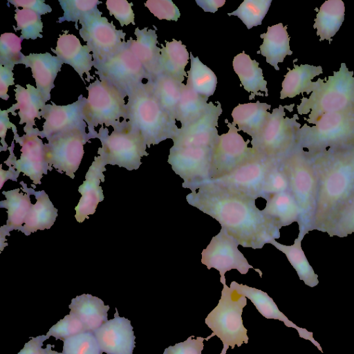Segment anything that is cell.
<instances>
[{"label": "cell", "mask_w": 354, "mask_h": 354, "mask_svg": "<svg viewBox=\"0 0 354 354\" xmlns=\"http://www.w3.org/2000/svg\"><path fill=\"white\" fill-rule=\"evenodd\" d=\"M194 336L189 337L185 341L169 346L164 351L163 354H201L203 350V341L205 338Z\"/></svg>", "instance_id": "f5cc1de1"}, {"label": "cell", "mask_w": 354, "mask_h": 354, "mask_svg": "<svg viewBox=\"0 0 354 354\" xmlns=\"http://www.w3.org/2000/svg\"><path fill=\"white\" fill-rule=\"evenodd\" d=\"M52 347H54V345H50L49 344H47L46 347L45 348V349H46L45 354H64L62 352L59 353V352L52 350Z\"/></svg>", "instance_id": "91938a15"}, {"label": "cell", "mask_w": 354, "mask_h": 354, "mask_svg": "<svg viewBox=\"0 0 354 354\" xmlns=\"http://www.w3.org/2000/svg\"><path fill=\"white\" fill-rule=\"evenodd\" d=\"M232 66L244 89L251 93L249 100L254 99L256 95L263 96V94L259 91L265 92L266 96L268 95L267 82L264 80L259 62L252 59L243 51L234 57Z\"/></svg>", "instance_id": "4dcf8cb0"}, {"label": "cell", "mask_w": 354, "mask_h": 354, "mask_svg": "<svg viewBox=\"0 0 354 354\" xmlns=\"http://www.w3.org/2000/svg\"><path fill=\"white\" fill-rule=\"evenodd\" d=\"M21 64L30 68L37 89L46 102L50 100L55 80L64 64L62 61L49 53H30L24 55Z\"/></svg>", "instance_id": "cb8c5ba5"}, {"label": "cell", "mask_w": 354, "mask_h": 354, "mask_svg": "<svg viewBox=\"0 0 354 354\" xmlns=\"http://www.w3.org/2000/svg\"><path fill=\"white\" fill-rule=\"evenodd\" d=\"M289 190L288 176L281 166V160H277L267 174L262 198L266 199L271 195Z\"/></svg>", "instance_id": "c3c4849f"}, {"label": "cell", "mask_w": 354, "mask_h": 354, "mask_svg": "<svg viewBox=\"0 0 354 354\" xmlns=\"http://www.w3.org/2000/svg\"><path fill=\"white\" fill-rule=\"evenodd\" d=\"M86 331L83 323L72 312L66 315L62 319H60L57 324H54L47 332L46 335L52 336L56 340L64 339Z\"/></svg>", "instance_id": "681fc988"}, {"label": "cell", "mask_w": 354, "mask_h": 354, "mask_svg": "<svg viewBox=\"0 0 354 354\" xmlns=\"http://www.w3.org/2000/svg\"><path fill=\"white\" fill-rule=\"evenodd\" d=\"M94 68L100 80L112 84L127 96L144 79L151 80L142 64L131 50L128 41L116 53L94 64Z\"/></svg>", "instance_id": "7c38bea8"}, {"label": "cell", "mask_w": 354, "mask_h": 354, "mask_svg": "<svg viewBox=\"0 0 354 354\" xmlns=\"http://www.w3.org/2000/svg\"><path fill=\"white\" fill-rule=\"evenodd\" d=\"M208 106L207 99L185 84L176 109V120L180 122L182 128L186 127L199 119Z\"/></svg>", "instance_id": "8d00e7d4"}, {"label": "cell", "mask_w": 354, "mask_h": 354, "mask_svg": "<svg viewBox=\"0 0 354 354\" xmlns=\"http://www.w3.org/2000/svg\"><path fill=\"white\" fill-rule=\"evenodd\" d=\"M59 3L64 14L58 19L57 23L75 22L77 29V22L97 8V5L102 2L97 0H59Z\"/></svg>", "instance_id": "f6af8a7d"}, {"label": "cell", "mask_w": 354, "mask_h": 354, "mask_svg": "<svg viewBox=\"0 0 354 354\" xmlns=\"http://www.w3.org/2000/svg\"><path fill=\"white\" fill-rule=\"evenodd\" d=\"M15 100L17 103L7 109L8 113L16 115L15 111L19 110V124L26 123L24 131L30 133L35 131V118H41V110L46 105V101L39 91L34 86L28 84L26 88L15 85Z\"/></svg>", "instance_id": "484cf974"}, {"label": "cell", "mask_w": 354, "mask_h": 354, "mask_svg": "<svg viewBox=\"0 0 354 354\" xmlns=\"http://www.w3.org/2000/svg\"><path fill=\"white\" fill-rule=\"evenodd\" d=\"M150 82L162 107L172 118L176 120L177 106L185 84L162 74L158 75Z\"/></svg>", "instance_id": "d590c367"}, {"label": "cell", "mask_w": 354, "mask_h": 354, "mask_svg": "<svg viewBox=\"0 0 354 354\" xmlns=\"http://www.w3.org/2000/svg\"><path fill=\"white\" fill-rule=\"evenodd\" d=\"M272 0H245L229 16H236L246 26L248 29L261 24L267 14Z\"/></svg>", "instance_id": "b9f144b4"}, {"label": "cell", "mask_w": 354, "mask_h": 354, "mask_svg": "<svg viewBox=\"0 0 354 354\" xmlns=\"http://www.w3.org/2000/svg\"><path fill=\"white\" fill-rule=\"evenodd\" d=\"M345 6L342 0H327L319 8L314 20L319 41H331L344 20Z\"/></svg>", "instance_id": "836d02e7"}, {"label": "cell", "mask_w": 354, "mask_h": 354, "mask_svg": "<svg viewBox=\"0 0 354 354\" xmlns=\"http://www.w3.org/2000/svg\"><path fill=\"white\" fill-rule=\"evenodd\" d=\"M239 243L229 235L223 228L218 234L213 236L201 252V263L208 270L214 268L220 273L221 278L225 277L226 272L235 269L241 274L248 273L249 269H254L262 277V272L249 264L244 255L238 249Z\"/></svg>", "instance_id": "2e32d148"}, {"label": "cell", "mask_w": 354, "mask_h": 354, "mask_svg": "<svg viewBox=\"0 0 354 354\" xmlns=\"http://www.w3.org/2000/svg\"><path fill=\"white\" fill-rule=\"evenodd\" d=\"M49 337L47 335L32 337L17 354H45L46 349L42 348L43 342Z\"/></svg>", "instance_id": "9f6ffc18"}, {"label": "cell", "mask_w": 354, "mask_h": 354, "mask_svg": "<svg viewBox=\"0 0 354 354\" xmlns=\"http://www.w3.org/2000/svg\"><path fill=\"white\" fill-rule=\"evenodd\" d=\"M88 176L82 185L79 192L82 194L79 204L75 208V218L80 223L88 218V215L95 212L97 203L102 200L103 195L101 187L98 186L99 178L94 177L89 169L86 174Z\"/></svg>", "instance_id": "ab89813d"}, {"label": "cell", "mask_w": 354, "mask_h": 354, "mask_svg": "<svg viewBox=\"0 0 354 354\" xmlns=\"http://www.w3.org/2000/svg\"><path fill=\"white\" fill-rule=\"evenodd\" d=\"M11 128L12 132L15 134H17V130L12 123L10 122L8 118V112L7 110H1L0 111V137L1 138V142L2 144L1 148H3L4 150L7 149V144L5 141V138L6 136V132L8 129Z\"/></svg>", "instance_id": "6f0895ef"}, {"label": "cell", "mask_w": 354, "mask_h": 354, "mask_svg": "<svg viewBox=\"0 0 354 354\" xmlns=\"http://www.w3.org/2000/svg\"><path fill=\"white\" fill-rule=\"evenodd\" d=\"M64 32L59 35L55 49L52 48V51L64 64L72 66L83 82H84V74L86 75V80L89 82L93 79L90 71L94 66L90 48L86 45L83 46L75 35L68 33L67 30H64Z\"/></svg>", "instance_id": "603a6c76"}, {"label": "cell", "mask_w": 354, "mask_h": 354, "mask_svg": "<svg viewBox=\"0 0 354 354\" xmlns=\"http://www.w3.org/2000/svg\"><path fill=\"white\" fill-rule=\"evenodd\" d=\"M8 2L16 8L22 7L35 11L40 15L52 12L51 7L43 0H8Z\"/></svg>", "instance_id": "db71d44e"}, {"label": "cell", "mask_w": 354, "mask_h": 354, "mask_svg": "<svg viewBox=\"0 0 354 354\" xmlns=\"http://www.w3.org/2000/svg\"><path fill=\"white\" fill-rule=\"evenodd\" d=\"M106 6L109 14L120 22L121 26L130 24H136L132 9L133 3H129L126 0H108L106 1Z\"/></svg>", "instance_id": "816d5d0a"}, {"label": "cell", "mask_w": 354, "mask_h": 354, "mask_svg": "<svg viewBox=\"0 0 354 354\" xmlns=\"http://www.w3.org/2000/svg\"><path fill=\"white\" fill-rule=\"evenodd\" d=\"M354 108L353 71L342 63L338 71H333L328 80L319 78L315 82L313 91L308 97H303L297 106L299 115L310 113L308 123L313 124L321 115L328 113L343 111Z\"/></svg>", "instance_id": "5b68a950"}, {"label": "cell", "mask_w": 354, "mask_h": 354, "mask_svg": "<svg viewBox=\"0 0 354 354\" xmlns=\"http://www.w3.org/2000/svg\"><path fill=\"white\" fill-rule=\"evenodd\" d=\"M129 120L150 147L167 139H173L178 129L176 120L162 107L151 82H142L127 94Z\"/></svg>", "instance_id": "3957f363"}, {"label": "cell", "mask_w": 354, "mask_h": 354, "mask_svg": "<svg viewBox=\"0 0 354 354\" xmlns=\"http://www.w3.org/2000/svg\"><path fill=\"white\" fill-rule=\"evenodd\" d=\"M7 200L1 202L5 203V207L8 208V226L18 227L23 223H25L26 218L32 208V205L30 198L19 192V189L9 192H3Z\"/></svg>", "instance_id": "60d3db41"}, {"label": "cell", "mask_w": 354, "mask_h": 354, "mask_svg": "<svg viewBox=\"0 0 354 354\" xmlns=\"http://www.w3.org/2000/svg\"><path fill=\"white\" fill-rule=\"evenodd\" d=\"M260 37L263 39V44L257 53L265 57L266 62L279 71L278 64L283 62L287 55L292 54L287 26H283L282 23H279L269 26L267 32L261 34Z\"/></svg>", "instance_id": "83f0119b"}, {"label": "cell", "mask_w": 354, "mask_h": 354, "mask_svg": "<svg viewBox=\"0 0 354 354\" xmlns=\"http://www.w3.org/2000/svg\"><path fill=\"white\" fill-rule=\"evenodd\" d=\"M212 149L210 147H178L169 149L167 162L183 180L182 186L192 190L209 179Z\"/></svg>", "instance_id": "9a60e30c"}, {"label": "cell", "mask_w": 354, "mask_h": 354, "mask_svg": "<svg viewBox=\"0 0 354 354\" xmlns=\"http://www.w3.org/2000/svg\"><path fill=\"white\" fill-rule=\"evenodd\" d=\"M13 68L0 65V97L4 100H8V87L14 85Z\"/></svg>", "instance_id": "11a10c76"}, {"label": "cell", "mask_w": 354, "mask_h": 354, "mask_svg": "<svg viewBox=\"0 0 354 354\" xmlns=\"http://www.w3.org/2000/svg\"><path fill=\"white\" fill-rule=\"evenodd\" d=\"M220 281L223 284L221 298L205 319V324L212 331L205 340L216 335L223 345L221 354H226L229 347L233 349L235 346L240 347L248 343V330L241 317L247 298L228 287L225 277H220Z\"/></svg>", "instance_id": "52a82bcc"}, {"label": "cell", "mask_w": 354, "mask_h": 354, "mask_svg": "<svg viewBox=\"0 0 354 354\" xmlns=\"http://www.w3.org/2000/svg\"><path fill=\"white\" fill-rule=\"evenodd\" d=\"M196 3L205 11L214 13L217 10L222 7L225 0H196Z\"/></svg>", "instance_id": "680465c9"}, {"label": "cell", "mask_w": 354, "mask_h": 354, "mask_svg": "<svg viewBox=\"0 0 354 354\" xmlns=\"http://www.w3.org/2000/svg\"><path fill=\"white\" fill-rule=\"evenodd\" d=\"M41 131L36 128L35 131L25 133L22 136L14 135V139L19 143L21 148L19 160L13 156L14 167L18 171H22L28 176L35 184L40 183L43 174L48 169V164L45 156V144L39 137Z\"/></svg>", "instance_id": "ffe728a7"}, {"label": "cell", "mask_w": 354, "mask_h": 354, "mask_svg": "<svg viewBox=\"0 0 354 354\" xmlns=\"http://www.w3.org/2000/svg\"><path fill=\"white\" fill-rule=\"evenodd\" d=\"M190 69L187 71V85L196 93L208 100L216 90L217 77L214 73L203 64L198 57L189 54Z\"/></svg>", "instance_id": "74e56055"}, {"label": "cell", "mask_w": 354, "mask_h": 354, "mask_svg": "<svg viewBox=\"0 0 354 354\" xmlns=\"http://www.w3.org/2000/svg\"><path fill=\"white\" fill-rule=\"evenodd\" d=\"M302 240L297 236L294 243L290 245L281 244L275 240L270 243L286 255L299 279L306 286L313 288L319 283L318 275L314 271L301 248Z\"/></svg>", "instance_id": "e575fe53"}, {"label": "cell", "mask_w": 354, "mask_h": 354, "mask_svg": "<svg viewBox=\"0 0 354 354\" xmlns=\"http://www.w3.org/2000/svg\"><path fill=\"white\" fill-rule=\"evenodd\" d=\"M88 97L82 106L84 120L91 138H95L94 127L105 124L114 127L121 121L129 120V108L125 103L127 95L112 84L96 79L86 87Z\"/></svg>", "instance_id": "ba28073f"}, {"label": "cell", "mask_w": 354, "mask_h": 354, "mask_svg": "<svg viewBox=\"0 0 354 354\" xmlns=\"http://www.w3.org/2000/svg\"><path fill=\"white\" fill-rule=\"evenodd\" d=\"M85 100L80 95L77 101L67 105L46 104L41 110L44 122L39 137L48 139L58 133L86 124L82 113Z\"/></svg>", "instance_id": "44dd1931"}, {"label": "cell", "mask_w": 354, "mask_h": 354, "mask_svg": "<svg viewBox=\"0 0 354 354\" xmlns=\"http://www.w3.org/2000/svg\"><path fill=\"white\" fill-rule=\"evenodd\" d=\"M136 39L128 40L129 48L142 64L152 81L160 74V50L158 46L156 29L136 28L134 31Z\"/></svg>", "instance_id": "d4e9b609"}, {"label": "cell", "mask_w": 354, "mask_h": 354, "mask_svg": "<svg viewBox=\"0 0 354 354\" xmlns=\"http://www.w3.org/2000/svg\"><path fill=\"white\" fill-rule=\"evenodd\" d=\"M145 6L160 20L176 21L180 16L179 9L171 0H148Z\"/></svg>", "instance_id": "f907efd6"}, {"label": "cell", "mask_w": 354, "mask_h": 354, "mask_svg": "<svg viewBox=\"0 0 354 354\" xmlns=\"http://www.w3.org/2000/svg\"><path fill=\"white\" fill-rule=\"evenodd\" d=\"M271 105L267 103L250 102L239 104L232 112V124L238 126V130L246 133L252 138L264 127L271 113L268 112Z\"/></svg>", "instance_id": "f546056e"}, {"label": "cell", "mask_w": 354, "mask_h": 354, "mask_svg": "<svg viewBox=\"0 0 354 354\" xmlns=\"http://www.w3.org/2000/svg\"><path fill=\"white\" fill-rule=\"evenodd\" d=\"M15 19L17 21L15 30H21L20 38L22 40L43 37V23L41 15L37 12L29 9L16 8Z\"/></svg>", "instance_id": "7bdbcfd3"}, {"label": "cell", "mask_w": 354, "mask_h": 354, "mask_svg": "<svg viewBox=\"0 0 354 354\" xmlns=\"http://www.w3.org/2000/svg\"><path fill=\"white\" fill-rule=\"evenodd\" d=\"M286 106L273 109L262 130L252 138V148L264 156L281 160L297 147V135L301 124L299 116H286Z\"/></svg>", "instance_id": "30bf717a"}, {"label": "cell", "mask_w": 354, "mask_h": 354, "mask_svg": "<svg viewBox=\"0 0 354 354\" xmlns=\"http://www.w3.org/2000/svg\"><path fill=\"white\" fill-rule=\"evenodd\" d=\"M22 39L12 32L0 37V65L14 68L21 64L24 54L21 52Z\"/></svg>", "instance_id": "7dc6e473"}, {"label": "cell", "mask_w": 354, "mask_h": 354, "mask_svg": "<svg viewBox=\"0 0 354 354\" xmlns=\"http://www.w3.org/2000/svg\"><path fill=\"white\" fill-rule=\"evenodd\" d=\"M309 157L318 179L314 230L322 232L354 199V146L328 149Z\"/></svg>", "instance_id": "7a4b0ae2"}, {"label": "cell", "mask_w": 354, "mask_h": 354, "mask_svg": "<svg viewBox=\"0 0 354 354\" xmlns=\"http://www.w3.org/2000/svg\"><path fill=\"white\" fill-rule=\"evenodd\" d=\"M187 202L216 220L244 248L261 249L280 231L259 209L255 199L208 180L197 185Z\"/></svg>", "instance_id": "6da1fadb"}, {"label": "cell", "mask_w": 354, "mask_h": 354, "mask_svg": "<svg viewBox=\"0 0 354 354\" xmlns=\"http://www.w3.org/2000/svg\"><path fill=\"white\" fill-rule=\"evenodd\" d=\"M102 12L96 8L80 21V37L90 48L94 64L101 62L120 50L126 41V33L116 29Z\"/></svg>", "instance_id": "8fae6325"}, {"label": "cell", "mask_w": 354, "mask_h": 354, "mask_svg": "<svg viewBox=\"0 0 354 354\" xmlns=\"http://www.w3.org/2000/svg\"><path fill=\"white\" fill-rule=\"evenodd\" d=\"M294 196L300 210L298 236L304 239L314 230L318 196V179L310 157L301 147H297L281 160Z\"/></svg>", "instance_id": "277c9868"}, {"label": "cell", "mask_w": 354, "mask_h": 354, "mask_svg": "<svg viewBox=\"0 0 354 354\" xmlns=\"http://www.w3.org/2000/svg\"><path fill=\"white\" fill-rule=\"evenodd\" d=\"M68 308L83 323L86 331L93 332L108 321L109 306L91 295L83 294L72 299Z\"/></svg>", "instance_id": "f1b7e54d"}, {"label": "cell", "mask_w": 354, "mask_h": 354, "mask_svg": "<svg viewBox=\"0 0 354 354\" xmlns=\"http://www.w3.org/2000/svg\"><path fill=\"white\" fill-rule=\"evenodd\" d=\"M230 288L249 299L264 317L281 321L287 327L296 329L300 337L309 340L321 352H323L319 343L314 339L313 333L307 330L306 328L299 327L288 319L280 311L274 300L266 292L247 285L238 283L236 281H232Z\"/></svg>", "instance_id": "7402d4cb"}, {"label": "cell", "mask_w": 354, "mask_h": 354, "mask_svg": "<svg viewBox=\"0 0 354 354\" xmlns=\"http://www.w3.org/2000/svg\"><path fill=\"white\" fill-rule=\"evenodd\" d=\"M86 124L52 136L45 144V156L49 166L65 171L74 178L84 155V145L91 139L86 132Z\"/></svg>", "instance_id": "4fadbf2b"}, {"label": "cell", "mask_w": 354, "mask_h": 354, "mask_svg": "<svg viewBox=\"0 0 354 354\" xmlns=\"http://www.w3.org/2000/svg\"><path fill=\"white\" fill-rule=\"evenodd\" d=\"M266 200V207L261 212L279 229L295 222L299 223V207L290 191L271 195Z\"/></svg>", "instance_id": "4316f807"}, {"label": "cell", "mask_w": 354, "mask_h": 354, "mask_svg": "<svg viewBox=\"0 0 354 354\" xmlns=\"http://www.w3.org/2000/svg\"><path fill=\"white\" fill-rule=\"evenodd\" d=\"M37 201L32 206L26 218L24 229L28 234L37 230H43L50 228L57 216V209L53 207L48 196L41 192L37 196Z\"/></svg>", "instance_id": "f35d334b"}, {"label": "cell", "mask_w": 354, "mask_h": 354, "mask_svg": "<svg viewBox=\"0 0 354 354\" xmlns=\"http://www.w3.org/2000/svg\"><path fill=\"white\" fill-rule=\"evenodd\" d=\"M277 160H279L258 154L230 174L215 180H207L256 200L263 197L267 174Z\"/></svg>", "instance_id": "e0dca14e"}, {"label": "cell", "mask_w": 354, "mask_h": 354, "mask_svg": "<svg viewBox=\"0 0 354 354\" xmlns=\"http://www.w3.org/2000/svg\"><path fill=\"white\" fill-rule=\"evenodd\" d=\"M313 124H304L297 135V145L308 156L354 146V108L324 113Z\"/></svg>", "instance_id": "8992f818"}, {"label": "cell", "mask_w": 354, "mask_h": 354, "mask_svg": "<svg viewBox=\"0 0 354 354\" xmlns=\"http://www.w3.org/2000/svg\"><path fill=\"white\" fill-rule=\"evenodd\" d=\"M229 130L219 136L212 149L211 168L209 180H215L225 176L235 169L257 156L259 153L248 146L246 142L238 133L234 124L225 120Z\"/></svg>", "instance_id": "5bb4252c"}, {"label": "cell", "mask_w": 354, "mask_h": 354, "mask_svg": "<svg viewBox=\"0 0 354 354\" xmlns=\"http://www.w3.org/2000/svg\"><path fill=\"white\" fill-rule=\"evenodd\" d=\"M64 354H102L93 331H84L63 341Z\"/></svg>", "instance_id": "ee69618b"}, {"label": "cell", "mask_w": 354, "mask_h": 354, "mask_svg": "<svg viewBox=\"0 0 354 354\" xmlns=\"http://www.w3.org/2000/svg\"><path fill=\"white\" fill-rule=\"evenodd\" d=\"M322 232L338 237H346L354 233V199L325 226Z\"/></svg>", "instance_id": "bcb514c9"}, {"label": "cell", "mask_w": 354, "mask_h": 354, "mask_svg": "<svg viewBox=\"0 0 354 354\" xmlns=\"http://www.w3.org/2000/svg\"><path fill=\"white\" fill-rule=\"evenodd\" d=\"M288 72L285 75L282 82V89L280 92V99L292 98L297 95L306 93L310 94L313 91L315 82L311 80L322 74L321 66L294 64V68H288Z\"/></svg>", "instance_id": "1f68e13d"}, {"label": "cell", "mask_w": 354, "mask_h": 354, "mask_svg": "<svg viewBox=\"0 0 354 354\" xmlns=\"http://www.w3.org/2000/svg\"><path fill=\"white\" fill-rule=\"evenodd\" d=\"M160 46L159 75H167L183 82L187 77L185 66L189 59L186 46L174 39L171 41H165V46Z\"/></svg>", "instance_id": "d6a6232c"}, {"label": "cell", "mask_w": 354, "mask_h": 354, "mask_svg": "<svg viewBox=\"0 0 354 354\" xmlns=\"http://www.w3.org/2000/svg\"><path fill=\"white\" fill-rule=\"evenodd\" d=\"M102 147L99 156L105 165H117L129 170L137 169L142 156H148L147 144L140 133L128 120H123L109 134L107 128L102 127L96 137Z\"/></svg>", "instance_id": "9c48e42d"}, {"label": "cell", "mask_w": 354, "mask_h": 354, "mask_svg": "<svg viewBox=\"0 0 354 354\" xmlns=\"http://www.w3.org/2000/svg\"><path fill=\"white\" fill-rule=\"evenodd\" d=\"M100 348L106 354H133L136 336L131 321L119 315L115 308L114 317L93 331Z\"/></svg>", "instance_id": "d6986e66"}, {"label": "cell", "mask_w": 354, "mask_h": 354, "mask_svg": "<svg viewBox=\"0 0 354 354\" xmlns=\"http://www.w3.org/2000/svg\"><path fill=\"white\" fill-rule=\"evenodd\" d=\"M217 105L209 102L205 113L196 121L186 127L178 128L172 139L174 147L213 148L218 138L217 127L218 118L222 113L221 103Z\"/></svg>", "instance_id": "ac0fdd59"}]
</instances>
